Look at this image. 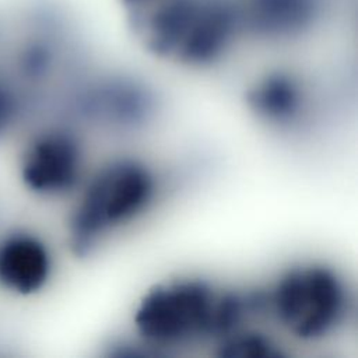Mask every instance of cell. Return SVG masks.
<instances>
[{"instance_id": "5b68a950", "label": "cell", "mask_w": 358, "mask_h": 358, "mask_svg": "<svg viewBox=\"0 0 358 358\" xmlns=\"http://www.w3.org/2000/svg\"><path fill=\"white\" fill-rule=\"evenodd\" d=\"M76 116L108 133H133L150 124L159 109L155 91L126 73H103L80 80L71 91Z\"/></svg>"}, {"instance_id": "3957f363", "label": "cell", "mask_w": 358, "mask_h": 358, "mask_svg": "<svg viewBox=\"0 0 358 358\" xmlns=\"http://www.w3.org/2000/svg\"><path fill=\"white\" fill-rule=\"evenodd\" d=\"M161 178L147 161L119 155L85 175L67 217V242L76 256L95 253L112 236L140 221L159 199Z\"/></svg>"}, {"instance_id": "7c38bea8", "label": "cell", "mask_w": 358, "mask_h": 358, "mask_svg": "<svg viewBox=\"0 0 358 358\" xmlns=\"http://www.w3.org/2000/svg\"><path fill=\"white\" fill-rule=\"evenodd\" d=\"M18 105V96L14 88L0 77V136H3L15 122Z\"/></svg>"}, {"instance_id": "30bf717a", "label": "cell", "mask_w": 358, "mask_h": 358, "mask_svg": "<svg viewBox=\"0 0 358 358\" xmlns=\"http://www.w3.org/2000/svg\"><path fill=\"white\" fill-rule=\"evenodd\" d=\"M213 347L222 358H280L285 355L282 345L271 334L250 324L236 329Z\"/></svg>"}, {"instance_id": "8992f818", "label": "cell", "mask_w": 358, "mask_h": 358, "mask_svg": "<svg viewBox=\"0 0 358 358\" xmlns=\"http://www.w3.org/2000/svg\"><path fill=\"white\" fill-rule=\"evenodd\" d=\"M25 186L43 197L74 194L87 175L85 150L76 130L49 126L27 143L20 161Z\"/></svg>"}, {"instance_id": "6da1fadb", "label": "cell", "mask_w": 358, "mask_h": 358, "mask_svg": "<svg viewBox=\"0 0 358 358\" xmlns=\"http://www.w3.org/2000/svg\"><path fill=\"white\" fill-rule=\"evenodd\" d=\"M264 317L262 288L221 285L199 275H179L150 287L133 312V327L147 354L197 344H217Z\"/></svg>"}, {"instance_id": "9c48e42d", "label": "cell", "mask_w": 358, "mask_h": 358, "mask_svg": "<svg viewBox=\"0 0 358 358\" xmlns=\"http://www.w3.org/2000/svg\"><path fill=\"white\" fill-rule=\"evenodd\" d=\"M53 257L46 242L34 232L17 229L0 241V284L17 294L31 295L50 280Z\"/></svg>"}, {"instance_id": "52a82bcc", "label": "cell", "mask_w": 358, "mask_h": 358, "mask_svg": "<svg viewBox=\"0 0 358 358\" xmlns=\"http://www.w3.org/2000/svg\"><path fill=\"white\" fill-rule=\"evenodd\" d=\"M245 103L253 119L268 130L291 133L306 123L312 95L296 73L288 69H271L249 84Z\"/></svg>"}, {"instance_id": "7a4b0ae2", "label": "cell", "mask_w": 358, "mask_h": 358, "mask_svg": "<svg viewBox=\"0 0 358 358\" xmlns=\"http://www.w3.org/2000/svg\"><path fill=\"white\" fill-rule=\"evenodd\" d=\"M129 17L150 55L187 69L218 64L245 36L241 0H158Z\"/></svg>"}, {"instance_id": "277c9868", "label": "cell", "mask_w": 358, "mask_h": 358, "mask_svg": "<svg viewBox=\"0 0 358 358\" xmlns=\"http://www.w3.org/2000/svg\"><path fill=\"white\" fill-rule=\"evenodd\" d=\"M262 294L264 317L303 343L333 336L352 309L347 280L322 262H298L282 268Z\"/></svg>"}, {"instance_id": "ba28073f", "label": "cell", "mask_w": 358, "mask_h": 358, "mask_svg": "<svg viewBox=\"0 0 358 358\" xmlns=\"http://www.w3.org/2000/svg\"><path fill=\"white\" fill-rule=\"evenodd\" d=\"M241 8L245 36L289 42L319 24L324 0H241Z\"/></svg>"}, {"instance_id": "8fae6325", "label": "cell", "mask_w": 358, "mask_h": 358, "mask_svg": "<svg viewBox=\"0 0 358 358\" xmlns=\"http://www.w3.org/2000/svg\"><path fill=\"white\" fill-rule=\"evenodd\" d=\"M59 62L56 42L48 36H38L29 41L20 55V69L22 74L34 81H41L52 76Z\"/></svg>"}, {"instance_id": "4fadbf2b", "label": "cell", "mask_w": 358, "mask_h": 358, "mask_svg": "<svg viewBox=\"0 0 358 358\" xmlns=\"http://www.w3.org/2000/svg\"><path fill=\"white\" fill-rule=\"evenodd\" d=\"M158 0H120V3L126 7V10L129 11V14L140 11L151 4H154Z\"/></svg>"}]
</instances>
